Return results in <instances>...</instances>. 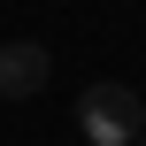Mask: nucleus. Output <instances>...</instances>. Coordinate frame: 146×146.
I'll use <instances>...</instances> for the list:
<instances>
[{
	"label": "nucleus",
	"mask_w": 146,
	"mask_h": 146,
	"mask_svg": "<svg viewBox=\"0 0 146 146\" xmlns=\"http://www.w3.org/2000/svg\"><path fill=\"white\" fill-rule=\"evenodd\" d=\"M139 146H146V139H139Z\"/></svg>",
	"instance_id": "obj_3"
},
{
	"label": "nucleus",
	"mask_w": 146,
	"mask_h": 146,
	"mask_svg": "<svg viewBox=\"0 0 146 146\" xmlns=\"http://www.w3.org/2000/svg\"><path fill=\"white\" fill-rule=\"evenodd\" d=\"M77 123H85L92 146H139L146 139V100L131 92V85H85Z\"/></svg>",
	"instance_id": "obj_1"
},
{
	"label": "nucleus",
	"mask_w": 146,
	"mask_h": 146,
	"mask_svg": "<svg viewBox=\"0 0 146 146\" xmlns=\"http://www.w3.org/2000/svg\"><path fill=\"white\" fill-rule=\"evenodd\" d=\"M46 77H54V54L38 38H8L0 46V100H38Z\"/></svg>",
	"instance_id": "obj_2"
}]
</instances>
